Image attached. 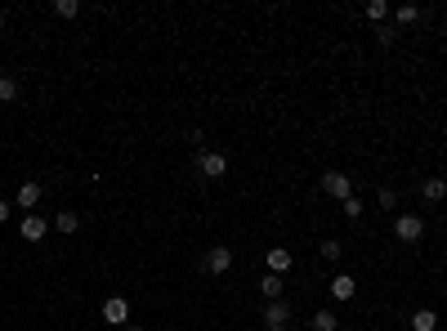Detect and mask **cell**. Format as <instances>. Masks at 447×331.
<instances>
[{"label": "cell", "mask_w": 447, "mask_h": 331, "mask_svg": "<svg viewBox=\"0 0 447 331\" xmlns=\"http://www.w3.org/2000/svg\"><path fill=\"white\" fill-rule=\"evenodd\" d=\"M121 331H148V327H139V323H130V327H121Z\"/></svg>", "instance_id": "obj_25"}, {"label": "cell", "mask_w": 447, "mask_h": 331, "mask_svg": "<svg viewBox=\"0 0 447 331\" xmlns=\"http://www.w3.org/2000/svg\"><path fill=\"white\" fill-rule=\"evenodd\" d=\"M264 331H286V327H264Z\"/></svg>", "instance_id": "obj_27"}, {"label": "cell", "mask_w": 447, "mask_h": 331, "mask_svg": "<svg viewBox=\"0 0 447 331\" xmlns=\"http://www.w3.org/2000/svg\"><path fill=\"white\" fill-rule=\"evenodd\" d=\"M376 201H380L385 210H393V206H398V193H393V188H380V193H376Z\"/></svg>", "instance_id": "obj_22"}, {"label": "cell", "mask_w": 447, "mask_h": 331, "mask_svg": "<svg viewBox=\"0 0 447 331\" xmlns=\"http://www.w3.org/2000/svg\"><path fill=\"white\" fill-rule=\"evenodd\" d=\"M340 255H345L340 238H327V242H322V260H327V264H340Z\"/></svg>", "instance_id": "obj_18"}, {"label": "cell", "mask_w": 447, "mask_h": 331, "mask_svg": "<svg viewBox=\"0 0 447 331\" xmlns=\"http://www.w3.org/2000/svg\"><path fill=\"white\" fill-rule=\"evenodd\" d=\"M421 197H425V201H443V197H447V179H425V184H421Z\"/></svg>", "instance_id": "obj_14"}, {"label": "cell", "mask_w": 447, "mask_h": 331, "mask_svg": "<svg viewBox=\"0 0 447 331\" xmlns=\"http://www.w3.org/2000/svg\"><path fill=\"white\" fill-rule=\"evenodd\" d=\"M354 295H358V282L349 273H336L331 277V300H354Z\"/></svg>", "instance_id": "obj_10"}, {"label": "cell", "mask_w": 447, "mask_h": 331, "mask_svg": "<svg viewBox=\"0 0 447 331\" xmlns=\"http://www.w3.org/2000/svg\"><path fill=\"white\" fill-rule=\"evenodd\" d=\"M282 291H286V282H282L278 273H264L260 277V295H264V300H282Z\"/></svg>", "instance_id": "obj_11"}, {"label": "cell", "mask_w": 447, "mask_h": 331, "mask_svg": "<svg viewBox=\"0 0 447 331\" xmlns=\"http://www.w3.org/2000/svg\"><path fill=\"white\" fill-rule=\"evenodd\" d=\"M103 323L130 327V300H125V295H108V300H103Z\"/></svg>", "instance_id": "obj_4"}, {"label": "cell", "mask_w": 447, "mask_h": 331, "mask_svg": "<svg viewBox=\"0 0 447 331\" xmlns=\"http://www.w3.org/2000/svg\"><path fill=\"white\" fill-rule=\"evenodd\" d=\"M201 269L215 273V277H219V273H228V269H233V251H228V247H210V251H206V260H201Z\"/></svg>", "instance_id": "obj_5"}, {"label": "cell", "mask_w": 447, "mask_h": 331, "mask_svg": "<svg viewBox=\"0 0 447 331\" xmlns=\"http://www.w3.org/2000/svg\"><path fill=\"white\" fill-rule=\"evenodd\" d=\"M393 238L407 242V247H411V242H421L425 238V220L421 215H393Z\"/></svg>", "instance_id": "obj_3"}, {"label": "cell", "mask_w": 447, "mask_h": 331, "mask_svg": "<svg viewBox=\"0 0 447 331\" xmlns=\"http://www.w3.org/2000/svg\"><path fill=\"white\" fill-rule=\"evenodd\" d=\"M0 77H5V72H0Z\"/></svg>", "instance_id": "obj_28"}, {"label": "cell", "mask_w": 447, "mask_h": 331, "mask_svg": "<svg viewBox=\"0 0 447 331\" xmlns=\"http://www.w3.org/2000/svg\"><path fill=\"white\" fill-rule=\"evenodd\" d=\"M40 197H45V184H40V179H27V184H18V206H23V210H36Z\"/></svg>", "instance_id": "obj_7"}, {"label": "cell", "mask_w": 447, "mask_h": 331, "mask_svg": "<svg viewBox=\"0 0 447 331\" xmlns=\"http://www.w3.org/2000/svg\"><path fill=\"white\" fill-rule=\"evenodd\" d=\"M54 229H58V233H81V215H77V210H58V215H54Z\"/></svg>", "instance_id": "obj_15"}, {"label": "cell", "mask_w": 447, "mask_h": 331, "mask_svg": "<svg viewBox=\"0 0 447 331\" xmlns=\"http://www.w3.org/2000/svg\"><path fill=\"white\" fill-rule=\"evenodd\" d=\"M411 331H439V314L434 309H416L411 314Z\"/></svg>", "instance_id": "obj_12"}, {"label": "cell", "mask_w": 447, "mask_h": 331, "mask_svg": "<svg viewBox=\"0 0 447 331\" xmlns=\"http://www.w3.org/2000/svg\"><path fill=\"white\" fill-rule=\"evenodd\" d=\"M393 36H398V27H389V23L376 27V40H380V45H393Z\"/></svg>", "instance_id": "obj_21"}, {"label": "cell", "mask_w": 447, "mask_h": 331, "mask_svg": "<svg viewBox=\"0 0 447 331\" xmlns=\"http://www.w3.org/2000/svg\"><path fill=\"white\" fill-rule=\"evenodd\" d=\"M322 193L331 201H345V197H354V179H349L345 170H327V175H322Z\"/></svg>", "instance_id": "obj_2"}, {"label": "cell", "mask_w": 447, "mask_h": 331, "mask_svg": "<svg viewBox=\"0 0 447 331\" xmlns=\"http://www.w3.org/2000/svg\"><path fill=\"white\" fill-rule=\"evenodd\" d=\"M443 179H447V175H443Z\"/></svg>", "instance_id": "obj_29"}, {"label": "cell", "mask_w": 447, "mask_h": 331, "mask_svg": "<svg viewBox=\"0 0 447 331\" xmlns=\"http://www.w3.org/2000/svg\"><path fill=\"white\" fill-rule=\"evenodd\" d=\"M54 14L58 18H81V0H54Z\"/></svg>", "instance_id": "obj_19"}, {"label": "cell", "mask_w": 447, "mask_h": 331, "mask_svg": "<svg viewBox=\"0 0 447 331\" xmlns=\"http://www.w3.org/2000/svg\"><path fill=\"white\" fill-rule=\"evenodd\" d=\"M18 99V81L14 77H0V103H14Z\"/></svg>", "instance_id": "obj_20"}, {"label": "cell", "mask_w": 447, "mask_h": 331, "mask_svg": "<svg viewBox=\"0 0 447 331\" xmlns=\"http://www.w3.org/2000/svg\"><path fill=\"white\" fill-rule=\"evenodd\" d=\"M45 229H49V220H45V215H23V224H18L23 242H45Z\"/></svg>", "instance_id": "obj_8"}, {"label": "cell", "mask_w": 447, "mask_h": 331, "mask_svg": "<svg viewBox=\"0 0 447 331\" xmlns=\"http://www.w3.org/2000/svg\"><path fill=\"white\" fill-rule=\"evenodd\" d=\"M5 23H9V14H5V9H0V31H5Z\"/></svg>", "instance_id": "obj_26"}, {"label": "cell", "mask_w": 447, "mask_h": 331, "mask_svg": "<svg viewBox=\"0 0 447 331\" xmlns=\"http://www.w3.org/2000/svg\"><path fill=\"white\" fill-rule=\"evenodd\" d=\"M411 23H421V5H398L393 9V27H411Z\"/></svg>", "instance_id": "obj_13"}, {"label": "cell", "mask_w": 447, "mask_h": 331, "mask_svg": "<svg viewBox=\"0 0 447 331\" xmlns=\"http://www.w3.org/2000/svg\"><path fill=\"white\" fill-rule=\"evenodd\" d=\"M308 327H313V331H340V318L331 314V309H317V314H313V323H308Z\"/></svg>", "instance_id": "obj_16"}, {"label": "cell", "mask_w": 447, "mask_h": 331, "mask_svg": "<svg viewBox=\"0 0 447 331\" xmlns=\"http://www.w3.org/2000/svg\"><path fill=\"white\" fill-rule=\"evenodd\" d=\"M340 206H345V215H349V220H358V215H363V201H358V197H345Z\"/></svg>", "instance_id": "obj_23"}, {"label": "cell", "mask_w": 447, "mask_h": 331, "mask_svg": "<svg viewBox=\"0 0 447 331\" xmlns=\"http://www.w3.org/2000/svg\"><path fill=\"white\" fill-rule=\"evenodd\" d=\"M389 14H393V9L385 5V0H367V18H371V23H376V27H380V23H385V18H389Z\"/></svg>", "instance_id": "obj_17"}, {"label": "cell", "mask_w": 447, "mask_h": 331, "mask_svg": "<svg viewBox=\"0 0 447 331\" xmlns=\"http://www.w3.org/2000/svg\"><path fill=\"white\" fill-rule=\"evenodd\" d=\"M197 175H201V179H224V175H228V157H224L219 148H201Z\"/></svg>", "instance_id": "obj_1"}, {"label": "cell", "mask_w": 447, "mask_h": 331, "mask_svg": "<svg viewBox=\"0 0 447 331\" xmlns=\"http://www.w3.org/2000/svg\"><path fill=\"white\" fill-rule=\"evenodd\" d=\"M260 323L264 327H286V323H291V305H286V300H269L264 314H260Z\"/></svg>", "instance_id": "obj_6"}, {"label": "cell", "mask_w": 447, "mask_h": 331, "mask_svg": "<svg viewBox=\"0 0 447 331\" xmlns=\"http://www.w3.org/2000/svg\"><path fill=\"white\" fill-rule=\"evenodd\" d=\"M264 260H269V273H291V264H295V255L286 251V247H273V251H264Z\"/></svg>", "instance_id": "obj_9"}, {"label": "cell", "mask_w": 447, "mask_h": 331, "mask_svg": "<svg viewBox=\"0 0 447 331\" xmlns=\"http://www.w3.org/2000/svg\"><path fill=\"white\" fill-rule=\"evenodd\" d=\"M9 220V201H0V224H5Z\"/></svg>", "instance_id": "obj_24"}]
</instances>
